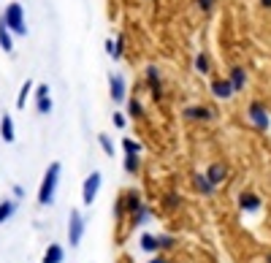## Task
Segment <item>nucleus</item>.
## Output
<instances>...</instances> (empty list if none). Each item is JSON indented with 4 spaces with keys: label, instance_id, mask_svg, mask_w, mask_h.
<instances>
[{
    "label": "nucleus",
    "instance_id": "1",
    "mask_svg": "<svg viewBox=\"0 0 271 263\" xmlns=\"http://www.w3.org/2000/svg\"><path fill=\"white\" fill-rule=\"evenodd\" d=\"M60 174H63V166H60L57 160L49 163L46 174H44V179H41V187H38V204H41V206L54 204V193H57V185H60Z\"/></svg>",
    "mask_w": 271,
    "mask_h": 263
},
{
    "label": "nucleus",
    "instance_id": "11",
    "mask_svg": "<svg viewBox=\"0 0 271 263\" xmlns=\"http://www.w3.org/2000/svg\"><path fill=\"white\" fill-rule=\"evenodd\" d=\"M184 117H187V120H203V122H209V120L214 117V111L209 109V106H187V109H184Z\"/></svg>",
    "mask_w": 271,
    "mask_h": 263
},
{
    "label": "nucleus",
    "instance_id": "10",
    "mask_svg": "<svg viewBox=\"0 0 271 263\" xmlns=\"http://www.w3.org/2000/svg\"><path fill=\"white\" fill-rule=\"evenodd\" d=\"M147 84H149V90H152V98H163V84H160V73H158V68L155 65H149L147 68Z\"/></svg>",
    "mask_w": 271,
    "mask_h": 263
},
{
    "label": "nucleus",
    "instance_id": "31",
    "mask_svg": "<svg viewBox=\"0 0 271 263\" xmlns=\"http://www.w3.org/2000/svg\"><path fill=\"white\" fill-rule=\"evenodd\" d=\"M122 47H125V38L119 35V38H117V44H114V52H112V57H114V60H119V57H122Z\"/></svg>",
    "mask_w": 271,
    "mask_h": 263
},
{
    "label": "nucleus",
    "instance_id": "36",
    "mask_svg": "<svg viewBox=\"0 0 271 263\" xmlns=\"http://www.w3.org/2000/svg\"><path fill=\"white\" fill-rule=\"evenodd\" d=\"M149 263H168V261H165L163 255H158V258H152V261H149Z\"/></svg>",
    "mask_w": 271,
    "mask_h": 263
},
{
    "label": "nucleus",
    "instance_id": "20",
    "mask_svg": "<svg viewBox=\"0 0 271 263\" xmlns=\"http://www.w3.org/2000/svg\"><path fill=\"white\" fill-rule=\"evenodd\" d=\"M0 49H6V52H11L14 49V38H11V30L3 24V19H0Z\"/></svg>",
    "mask_w": 271,
    "mask_h": 263
},
{
    "label": "nucleus",
    "instance_id": "16",
    "mask_svg": "<svg viewBox=\"0 0 271 263\" xmlns=\"http://www.w3.org/2000/svg\"><path fill=\"white\" fill-rule=\"evenodd\" d=\"M193 185H195V190H198L201 195H214V187H212V182L206 179V174H195Z\"/></svg>",
    "mask_w": 271,
    "mask_h": 263
},
{
    "label": "nucleus",
    "instance_id": "37",
    "mask_svg": "<svg viewBox=\"0 0 271 263\" xmlns=\"http://www.w3.org/2000/svg\"><path fill=\"white\" fill-rule=\"evenodd\" d=\"M260 6H263V8H271V0H260Z\"/></svg>",
    "mask_w": 271,
    "mask_h": 263
},
{
    "label": "nucleus",
    "instance_id": "4",
    "mask_svg": "<svg viewBox=\"0 0 271 263\" xmlns=\"http://www.w3.org/2000/svg\"><path fill=\"white\" fill-rule=\"evenodd\" d=\"M100 182H103L100 171H92V174L84 179V185H82V204L84 206H92L95 204V198H98V193H100Z\"/></svg>",
    "mask_w": 271,
    "mask_h": 263
},
{
    "label": "nucleus",
    "instance_id": "2",
    "mask_svg": "<svg viewBox=\"0 0 271 263\" xmlns=\"http://www.w3.org/2000/svg\"><path fill=\"white\" fill-rule=\"evenodd\" d=\"M0 19H3V24H6L11 33H17V35L27 33V24H24V8L19 6V3H8L6 14H3Z\"/></svg>",
    "mask_w": 271,
    "mask_h": 263
},
{
    "label": "nucleus",
    "instance_id": "15",
    "mask_svg": "<svg viewBox=\"0 0 271 263\" xmlns=\"http://www.w3.org/2000/svg\"><path fill=\"white\" fill-rule=\"evenodd\" d=\"M138 244H141V250H144V252H149V255H160V247H158V234H141Z\"/></svg>",
    "mask_w": 271,
    "mask_h": 263
},
{
    "label": "nucleus",
    "instance_id": "22",
    "mask_svg": "<svg viewBox=\"0 0 271 263\" xmlns=\"http://www.w3.org/2000/svg\"><path fill=\"white\" fill-rule=\"evenodd\" d=\"M163 206H165L168 212H171V209H179V206H182V198H179V193L168 190V193L163 195Z\"/></svg>",
    "mask_w": 271,
    "mask_h": 263
},
{
    "label": "nucleus",
    "instance_id": "38",
    "mask_svg": "<svg viewBox=\"0 0 271 263\" xmlns=\"http://www.w3.org/2000/svg\"><path fill=\"white\" fill-rule=\"evenodd\" d=\"M266 263H271V252H269V255H266Z\"/></svg>",
    "mask_w": 271,
    "mask_h": 263
},
{
    "label": "nucleus",
    "instance_id": "12",
    "mask_svg": "<svg viewBox=\"0 0 271 263\" xmlns=\"http://www.w3.org/2000/svg\"><path fill=\"white\" fill-rule=\"evenodd\" d=\"M63 261H65V247L63 244H49L46 250H44L41 263H63Z\"/></svg>",
    "mask_w": 271,
    "mask_h": 263
},
{
    "label": "nucleus",
    "instance_id": "25",
    "mask_svg": "<svg viewBox=\"0 0 271 263\" xmlns=\"http://www.w3.org/2000/svg\"><path fill=\"white\" fill-rule=\"evenodd\" d=\"M158 247H160V252L174 250V247H177V239H174L171 234H158Z\"/></svg>",
    "mask_w": 271,
    "mask_h": 263
},
{
    "label": "nucleus",
    "instance_id": "34",
    "mask_svg": "<svg viewBox=\"0 0 271 263\" xmlns=\"http://www.w3.org/2000/svg\"><path fill=\"white\" fill-rule=\"evenodd\" d=\"M198 6L203 8V11H212V6H214V0H198Z\"/></svg>",
    "mask_w": 271,
    "mask_h": 263
},
{
    "label": "nucleus",
    "instance_id": "14",
    "mask_svg": "<svg viewBox=\"0 0 271 263\" xmlns=\"http://www.w3.org/2000/svg\"><path fill=\"white\" fill-rule=\"evenodd\" d=\"M212 93H214V98H223V100L233 98V87H230L228 79H217V82L212 84Z\"/></svg>",
    "mask_w": 271,
    "mask_h": 263
},
{
    "label": "nucleus",
    "instance_id": "29",
    "mask_svg": "<svg viewBox=\"0 0 271 263\" xmlns=\"http://www.w3.org/2000/svg\"><path fill=\"white\" fill-rule=\"evenodd\" d=\"M98 141H100V146H103V152H106L109 158H114V141L109 139L106 133H100V136H98Z\"/></svg>",
    "mask_w": 271,
    "mask_h": 263
},
{
    "label": "nucleus",
    "instance_id": "17",
    "mask_svg": "<svg viewBox=\"0 0 271 263\" xmlns=\"http://www.w3.org/2000/svg\"><path fill=\"white\" fill-rule=\"evenodd\" d=\"M230 87H233V93H239V90H244V82H247V73H244V68H233L230 71Z\"/></svg>",
    "mask_w": 271,
    "mask_h": 263
},
{
    "label": "nucleus",
    "instance_id": "7",
    "mask_svg": "<svg viewBox=\"0 0 271 263\" xmlns=\"http://www.w3.org/2000/svg\"><path fill=\"white\" fill-rule=\"evenodd\" d=\"M109 90H112V98L117 100V103L128 98V87H125V79L119 76V73H112V76H109Z\"/></svg>",
    "mask_w": 271,
    "mask_h": 263
},
{
    "label": "nucleus",
    "instance_id": "18",
    "mask_svg": "<svg viewBox=\"0 0 271 263\" xmlns=\"http://www.w3.org/2000/svg\"><path fill=\"white\" fill-rule=\"evenodd\" d=\"M149 220H152V209L144 204L141 209H138L133 217H130V225H133V228H138V225H144V222H149Z\"/></svg>",
    "mask_w": 271,
    "mask_h": 263
},
{
    "label": "nucleus",
    "instance_id": "35",
    "mask_svg": "<svg viewBox=\"0 0 271 263\" xmlns=\"http://www.w3.org/2000/svg\"><path fill=\"white\" fill-rule=\"evenodd\" d=\"M14 195H17V198H22V195H24V187H19V185H14Z\"/></svg>",
    "mask_w": 271,
    "mask_h": 263
},
{
    "label": "nucleus",
    "instance_id": "32",
    "mask_svg": "<svg viewBox=\"0 0 271 263\" xmlns=\"http://www.w3.org/2000/svg\"><path fill=\"white\" fill-rule=\"evenodd\" d=\"M49 95V84H41V87L36 90V98H46Z\"/></svg>",
    "mask_w": 271,
    "mask_h": 263
},
{
    "label": "nucleus",
    "instance_id": "19",
    "mask_svg": "<svg viewBox=\"0 0 271 263\" xmlns=\"http://www.w3.org/2000/svg\"><path fill=\"white\" fill-rule=\"evenodd\" d=\"M14 212H17V201H8V198L0 201V225H3L6 220H11Z\"/></svg>",
    "mask_w": 271,
    "mask_h": 263
},
{
    "label": "nucleus",
    "instance_id": "13",
    "mask_svg": "<svg viewBox=\"0 0 271 263\" xmlns=\"http://www.w3.org/2000/svg\"><path fill=\"white\" fill-rule=\"evenodd\" d=\"M0 136H3V141H6V144H11V141L17 139V130H14L11 114H3V117H0Z\"/></svg>",
    "mask_w": 271,
    "mask_h": 263
},
{
    "label": "nucleus",
    "instance_id": "8",
    "mask_svg": "<svg viewBox=\"0 0 271 263\" xmlns=\"http://www.w3.org/2000/svg\"><path fill=\"white\" fill-rule=\"evenodd\" d=\"M125 209H128V217H133L136 212L144 206V198H141V193L138 190H125Z\"/></svg>",
    "mask_w": 271,
    "mask_h": 263
},
{
    "label": "nucleus",
    "instance_id": "26",
    "mask_svg": "<svg viewBox=\"0 0 271 263\" xmlns=\"http://www.w3.org/2000/svg\"><path fill=\"white\" fill-rule=\"evenodd\" d=\"M125 217H128V209H125V195H119V198L114 201V220L122 222Z\"/></svg>",
    "mask_w": 271,
    "mask_h": 263
},
{
    "label": "nucleus",
    "instance_id": "33",
    "mask_svg": "<svg viewBox=\"0 0 271 263\" xmlns=\"http://www.w3.org/2000/svg\"><path fill=\"white\" fill-rule=\"evenodd\" d=\"M114 125H117V128H125V117L119 111H114Z\"/></svg>",
    "mask_w": 271,
    "mask_h": 263
},
{
    "label": "nucleus",
    "instance_id": "3",
    "mask_svg": "<svg viewBox=\"0 0 271 263\" xmlns=\"http://www.w3.org/2000/svg\"><path fill=\"white\" fill-rule=\"evenodd\" d=\"M84 228H87V220L79 209H71V217H68V244L71 247H79L82 244V236H84Z\"/></svg>",
    "mask_w": 271,
    "mask_h": 263
},
{
    "label": "nucleus",
    "instance_id": "24",
    "mask_svg": "<svg viewBox=\"0 0 271 263\" xmlns=\"http://www.w3.org/2000/svg\"><path fill=\"white\" fill-rule=\"evenodd\" d=\"M122 149H125V155H130V158H138V155H141V144H138V141H133V139H125L122 141Z\"/></svg>",
    "mask_w": 271,
    "mask_h": 263
},
{
    "label": "nucleus",
    "instance_id": "5",
    "mask_svg": "<svg viewBox=\"0 0 271 263\" xmlns=\"http://www.w3.org/2000/svg\"><path fill=\"white\" fill-rule=\"evenodd\" d=\"M247 117H249V122L255 125L258 130H266L269 128V122H271V117H269V109H266L263 103H249V109H247Z\"/></svg>",
    "mask_w": 271,
    "mask_h": 263
},
{
    "label": "nucleus",
    "instance_id": "21",
    "mask_svg": "<svg viewBox=\"0 0 271 263\" xmlns=\"http://www.w3.org/2000/svg\"><path fill=\"white\" fill-rule=\"evenodd\" d=\"M33 87H36V84H33V79H27V82L22 84V90H19V95H17V109H24V103H27V95L33 93Z\"/></svg>",
    "mask_w": 271,
    "mask_h": 263
},
{
    "label": "nucleus",
    "instance_id": "23",
    "mask_svg": "<svg viewBox=\"0 0 271 263\" xmlns=\"http://www.w3.org/2000/svg\"><path fill=\"white\" fill-rule=\"evenodd\" d=\"M141 171V158H130V155H125V174L136 176Z\"/></svg>",
    "mask_w": 271,
    "mask_h": 263
},
{
    "label": "nucleus",
    "instance_id": "27",
    "mask_svg": "<svg viewBox=\"0 0 271 263\" xmlns=\"http://www.w3.org/2000/svg\"><path fill=\"white\" fill-rule=\"evenodd\" d=\"M36 109H38V114H52V98H36Z\"/></svg>",
    "mask_w": 271,
    "mask_h": 263
},
{
    "label": "nucleus",
    "instance_id": "30",
    "mask_svg": "<svg viewBox=\"0 0 271 263\" xmlns=\"http://www.w3.org/2000/svg\"><path fill=\"white\" fill-rule=\"evenodd\" d=\"M195 71H198V73H209V57L206 54H198V57H195Z\"/></svg>",
    "mask_w": 271,
    "mask_h": 263
},
{
    "label": "nucleus",
    "instance_id": "9",
    "mask_svg": "<svg viewBox=\"0 0 271 263\" xmlns=\"http://www.w3.org/2000/svg\"><path fill=\"white\" fill-rule=\"evenodd\" d=\"M260 206H263V201H260L255 193H249V190L239 195V209L242 212H260Z\"/></svg>",
    "mask_w": 271,
    "mask_h": 263
},
{
    "label": "nucleus",
    "instance_id": "6",
    "mask_svg": "<svg viewBox=\"0 0 271 263\" xmlns=\"http://www.w3.org/2000/svg\"><path fill=\"white\" fill-rule=\"evenodd\" d=\"M203 174H206V179L212 182V187L217 190V187L228 179V166H225V163H212L206 171H203Z\"/></svg>",
    "mask_w": 271,
    "mask_h": 263
},
{
    "label": "nucleus",
    "instance_id": "28",
    "mask_svg": "<svg viewBox=\"0 0 271 263\" xmlns=\"http://www.w3.org/2000/svg\"><path fill=\"white\" fill-rule=\"evenodd\" d=\"M128 114H130V117H141V114H144V106L141 103H138V100H136V98H130L128 100Z\"/></svg>",
    "mask_w": 271,
    "mask_h": 263
}]
</instances>
